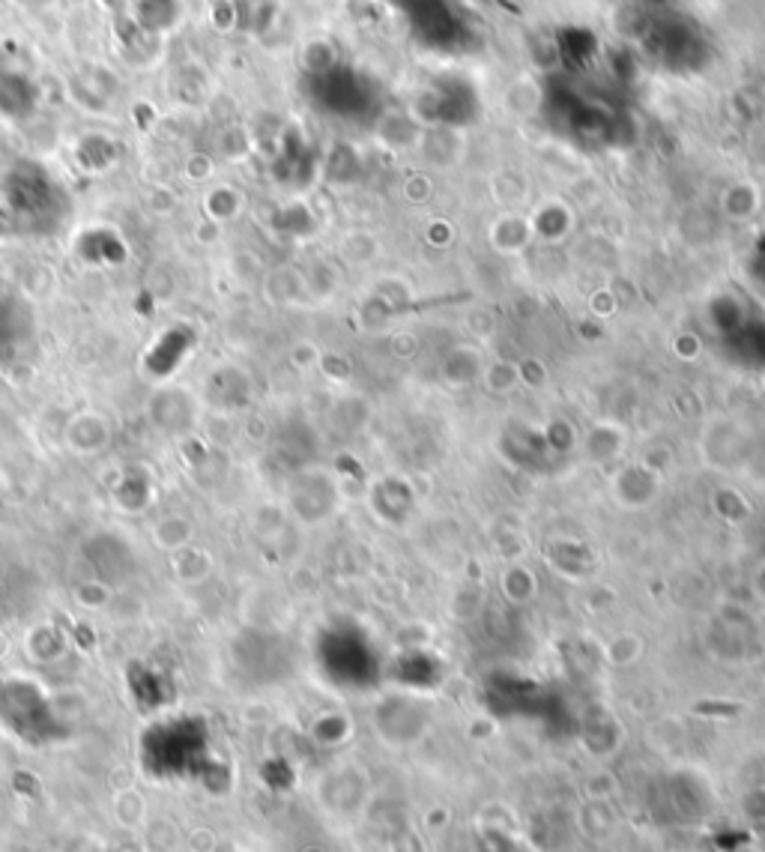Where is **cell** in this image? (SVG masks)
<instances>
[{
  "instance_id": "obj_1",
  "label": "cell",
  "mask_w": 765,
  "mask_h": 852,
  "mask_svg": "<svg viewBox=\"0 0 765 852\" xmlns=\"http://www.w3.org/2000/svg\"><path fill=\"white\" fill-rule=\"evenodd\" d=\"M0 198L7 216L15 221V228L27 233H51L61 228L63 216H66V195L63 189L54 183V177L46 174L30 162H22L13 168L3 183H0Z\"/></svg>"
},
{
  "instance_id": "obj_2",
  "label": "cell",
  "mask_w": 765,
  "mask_h": 852,
  "mask_svg": "<svg viewBox=\"0 0 765 852\" xmlns=\"http://www.w3.org/2000/svg\"><path fill=\"white\" fill-rule=\"evenodd\" d=\"M30 329L34 323L27 305L13 293H0V359H10L30 339Z\"/></svg>"
}]
</instances>
